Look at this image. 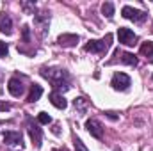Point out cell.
Instances as JSON below:
<instances>
[{"label":"cell","mask_w":153,"mask_h":151,"mask_svg":"<svg viewBox=\"0 0 153 151\" xmlns=\"http://www.w3.org/2000/svg\"><path fill=\"white\" fill-rule=\"evenodd\" d=\"M41 76L46 78L48 82H52L53 85V91H61V93H66L70 91V75L66 70H61V68H41Z\"/></svg>","instance_id":"cell-1"},{"label":"cell","mask_w":153,"mask_h":151,"mask_svg":"<svg viewBox=\"0 0 153 151\" xmlns=\"http://www.w3.org/2000/svg\"><path fill=\"white\" fill-rule=\"evenodd\" d=\"M111 44H112V36L107 34L105 38L98 39V41H89L84 50L85 52H91V53H105L111 48Z\"/></svg>","instance_id":"cell-2"},{"label":"cell","mask_w":153,"mask_h":151,"mask_svg":"<svg viewBox=\"0 0 153 151\" xmlns=\"http://www.w3.org/2000/svg\"><path fill=\"white\" fill-rule=\"evenodd\" d=\"M121 14H123L126 20H132V21H137V23H143V21L148 18V14H146L144 11L134 9V7H130V5H125V7L121 9Z\"/></svg>","instance_id":"cell-3"},{"label":"cell","mask_w":153,"mask_h":151,"mask_svg":"<svg viewBox=\"0 0 153 151\" xmlns=\"http://www.w3.org/2000/svg\"><path fill=\"white\" fill-rule=\"evenodd\" d=\"M117 39H119V43H123L126 46H134L137 41V36L134 34V30H130L126 27H119L117 29Z\"/></svg>","instance_id":"cell-4"},{"label":"cell","mask_w":153,"mask_h":151,"mask_svg":"<svg viewBox=\"0 0 153 151\" xmlns=\"http://www.w3.org/2000/svg\"><path fill=\"white\" fill-rule=\"evenodd\" d=\"M111 85H112V89H116V91H126L130 87V76L126 75V73H116L112 76Z\"/></svg>","instance_id":"cell-5"},{"label":"cell","mask_w":153,"mask_h":151,"mask_svg":"<svg viewBox=\"0 0 153 151\" xmlns=\"http://www.w3.org/2000/svg\"><path fill=\"white\" fill-rule=\"evenodd\" d=\"M85 128L94 139H102L103 137V126H102V123L98 119H87L85 121Z\"/></svg>","instance_id":"cell-6"},{"label":"cell","mask_w":153,"mask_h":151,"mask_svg":"<svg viewBox=\"0 0 153 151\" xmlns=\"http://www.w3.org/2000/svg\"><path fill=\"white\" fill-rule=\"evenodd\" d=\"M7 89H9V93L13 94V96H22L23 94V91H25V85H23V80L20 78V76H13L11 80H9V85H7Z\"/></svg>","instance_id":"cell-7"},{"label":"cell","mask_w":153,"mask_h":151,"mask_svg":"<svg viewBox=\"0 0 153 151\" xmlns=\"http://www.w3.org/2000/svg\"><path fill=\"white\" fill-rule=\"evenodd\" d=\"M34 25L41 30V36H46V30H48V25H50V16L46 13H39L34 16Z\"/></svg>","instance_id":"cell-8"},{"label":"cell","mask_w":153,"mask_h":151,"mask_svg":"<svg viewBox=\"0 0 153 151\" xmlns=\"http://www.w3.org/2000/svg\"><path fill=\"white\" fill-rule=\"evenodd\" d=\"M48 100H50V103H52L55 109L64 110V109L68 107V101H66V100H64V96H62L61 93H57V91H52V93H50V96H48Z\"/></svg>","instance_id":"cell-9"},{"label":"cell","mask_w":153,"mask_h":151,"mask_svg":"<svg viewBox=\"0 0 153 151\" xmlns=\"http://www.w3.org/2000/svg\"><path fill=\"white\" fill-rule=\"evenodd\" d=\"M0 32L5 34V36H11L13 34V20L9 14L2 13L0 14Z\"/></svg>","instance_id":"cell-10"},{"label":"cell","mask_w":153,"mask_h":151,"mask_svg":"<svg viewBox=\"0 0 153 151\" xmlns=\"http://www.w3.org/2000/svg\"><path fill=\"white\" fill-rule=\"evenodd\" d=\"M57 43L61 46H64V48H71V46H75L78 43V36L76 34H61L59 39H57Z\"/></svg>","instance_id":"cell-11"},{"label":"cell","mask_w":153,"mask_h":151,"mask_svg":"<svg viewBox=\"0 0 153 151\" xmlns=\"http://www.w3.org/2000/svg\"><path fill=\"white\" fill-rule=\"evenodd\" d=\"M4 142L5 144H9V146H18V144H22V133L20 132H5L4 133Z\"/></svg>","instance_id":"cell-12"},{"label":"cell","mask_w":153,"mask_h":151,"mask_svg":"<svg viewBox=\"0 0 153 151\" xmlns=\"http://www.w3.org/2000/svg\"><path fill=\"white\" fill-rule=\"evenodd\" d=\"M29 135H30V141L34 142V146L39 148L41 146V137H43V132L38 124H29Z\"/></svg>","instance_id":"cell-13"},{"label":"cell","mask_w":153,"mask_h":151,"mask_svg":"<svg viewBox=\"0 0 153 151\" xmlns=\"http://www.w3.org/2000/svg\"><path fill=\"white\" fill-rule=\"evenodd\" d=\"M116 57H121L119 61L123 64H128V66H137V57L134 53H128V52H116Z\"/></svg>","instance_id":"cell-14"},{"label":"cell","mask_w":153,"mask_h":151,"mask_svg":"<svg viewBox=\"0 0 153 151\" xmlns=\"http://www.w3.org/2000/svg\"><path fill=\"white\" fill-rule=\"evenodd\" d=\"M41 94H43V87H41V85H38V84L30 85V93H29V96H27V101H29V103H36L39 98H41Z\"/></svg>","instance_id":"cell-15"},{"label":"cell","mask_w":153,"mask_h":151,"mask_svg":"<svg viewBox=\"0 0 153 151\" xmlns=\"http://www.w3.org/2000/svg\"><path fill=\"white\" fill-rule=\"evenodd\" d=\"M141 55H144L148 59V62L153 64V41H146L141 44Z\"/></svg>","instance_id":"cell-16"},{"label":"cell","mask_w":153,"mask_h":151,"mask_svg":"<svg viewBox=\"0 0 153 151\" xmlns=\"http://www.w3.org/2000/svg\"><path fill=\"white\" fill-rule=\"evenodd\" d=\"M73 105H75V109L80 114H84V112H85V109H87V100H85V98H82V96H78V98L73 100Z\"/></svg>","instance_id":"cell-17"},{"label":"cell","mask_w":153,"mask_h":151,"mask_svg":"<svg viewBox=\"0 0 153 151\" xmlns=\"http://www.w3.org/2000/svg\"><path fill=\"white\" fill-rule=\"evenodd\" d=\"M102 13H103L107 18H112V14H114V4H112V2H105V4L102 5Z\"/></svg>","instance_id":"cell-18"},{"label":"cell","mask_w":153,"mask_h":151,"mask_svg":"<svg viewBox=\"0 0 153 151\" xmlns=\"http://www.w3.org/2000/svg\"><path fill=\"white\" fill-rule=\"evenodd\" d=\"M38 121L41 123V124H50V123H52V117H50L46 112H39L38 114Z\"/></svg>","instance_id":"cell-19"},{"label":"cell","mask_w":153,"mask_h":151,"mask_svg":"<svg viewBox=\"0 0 153 151\" xmlns=\"http://www.w3.org/2000/svg\"><path fill=\"white\" fill-rule=\"evenodd\" d=\"M73 146H75V151H89L85 146H84V142H82L78 137H75V139H73Z\"/></svg>","instance_id":"cell-20"},{"label":"cell","mask_w":153,"mask_h":151,"mask_svg":"<svg viewBox=\"0 0 153 151\" xmlns=\"http://www.w3.org/2000/svg\"><path fill=\"white\" fill-rule=\"evenodd\" d=\"M22 34H23V41H25V43H29V41H30V29H29V25H23Z\"/></svg>","instance_id":"cell-21"},{"label":"cell","mask_w":153,"mask_h":151,"mask_svg":"<svg viewBox=\"0 0 153 151\" xmlns=\"http://www.w3.org/2000/svg\"><path fill=\"white\" fill-rule=\"evenodd\" d=\"M7 53H9V46H7V43L0 41V57H7Z\"/></svg>","instance_id":"cell-22"},{"label":"cell","mask_w":153,"mask_h":151,"mask_svg":"<svg viewBox=\"0 0 153 151\" xmlns=\"http://www.w3.org/2000/svg\"><path fill=\"white\" fill-rule=\"evenodd\" d=\"M22 5H23V9H25L29 14H34V9H36V7H34V4H27V2H23Z\"/></svg>","instance_id":"cell-23"},{"label":"cell","mask_w":153,"mask_h":151,"mask_svg":"<svg viewBox=\"0 0 153 151\" xmlns=\"http://www.w3.org/2000/svg\"><path fill=\"white\" fill-rule=\"evenodd\" d=\"M11 110V105L9 103H0V112H7Z\"/></svg>","instance_id":"cell-24"},{"label":"cell","mask_w":153,"mask_h":151,"mask_svg":"<svg viewBox=\"0 0 153 151\" xmlns=\"http://www.w3.org/2000/svg\"><path fill=\"white\" fill-rule=\"evenodd\" d=\"M52 132H53L55 135H59V133H61V130H59V124H53V128H52Z\"/></svg>","instance_id":"cell-25"},{"label":"cell","mask_w":153,"mask_h":151,"mask_svg":"<svg viewBox=\"0 0 153 151\" xmlns=\"http://www.w3.org/2000/svg\"><path fill=\"white\" fill-rule=\"evenodd\" d=\"M107 117H109V119H112V121H116V119H117V115H116L114 112H107Z\"/></svg>","instance_id":"cell-26"},{"label":"cell","mask_w":153,"mask_h":151,"mask_svg":"<svg viewBox=\"0 0 153 151\" xmlns=\"http://www.w3.org/2000/svg\"><path fill=\"white\" fill-rule=\"evenodd\" d=\"M0 78H2V75H0Z\"/></svg>","instance_id":"cell-27"},{"label":"cell","mask_w":153,"mask_h":151,"mask_svg":"<svg viewBox=\"0 0 153 151\" xmlns=\"http://www.w3.org/2000/svg\"><path fill=\"white\" fill-rule=\"evenodd\" d=\"M152 78H153V76H152Z\"/></svg>","instance_id":"cell-28"}]
</instances>
